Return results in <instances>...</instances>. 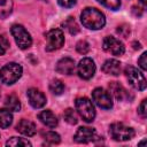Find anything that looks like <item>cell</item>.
Returning a JSON list of instances; mask_svg holds the SVG:
<instances>
[{
  "label": "cell",
  "mask_w": 147,
  "mask_h": 147,
  "mask_svg": "<svg viewBox=\"0 0 147 147\" xmlns=\"http://www.w3.org/2000/svg\"><path fill=\"white\" fill-rule=\"evenodd\" d=\"M76 110L80 115V117L87 122L91 123L95 118V108L92 103V101L87 98H78L75 102Z\"/></svg>",
  "instance_id": "4"
},
{
  "label": "cell",
  "mask_w": 147,
  "mask_h": 147,
  "mask_svg": "<svg viewBox=\"0 0 147 147\" xmlns=\"http://www.w3.org/2000/svg\"><path fill=\"white\" fill-rule=\"evenodd\" d=\"M102 48L107 53H110V54L116 55V56H121L125 52V47H124L123 42L121 40H118L117 38L111 37V36H108L103 39Z\"/></svg>",
  "instance_id": "9"
},
{
  "label": "cell",
  "mask_w": 147,
  "mask_h": 147,
  "mask_svg": "<svg viewBox=\"0 0 147 147\" xmlns=\"http://www.w3.org/2000/svg\"><path fill=\"white\" fill-rule=\"evenodd\" d=\"M63 26L68 30V32L70 34H77L79 32V26L76 23L74 17H68L64 22H63Z\"/></svg>",
  "instance_id": "21"
},
{
  "label": "cell",
  "mask_w": 147,
  "mask_h": 147,
  "mask_svg": "<svg viewBox=\"0 0 147 147\" xmlns=\"http://www.w3.org/2000/svg\"><path fill=\"white\" fill-rule=\"evenodd\" d=\"M96 132L93 127H88V126H80L77 129L74 139L76 142L78 144H87L91 141H94L96 139Z\"/></svg>",
  "instance_id": "11"
},
{
  "label": "cell",
  "mask_w": 147,
  "mask_h": 147,
  "mask_svg": "<svg viewBox=\"0 0 147 147\" xmlns=\"http://www.w3.org/2000/svg\"><path fill=\"white\" fill-rule=\"evenodd\" d=\"M102 71L107 75H113V76H118L122 70L121 62L115 59H109L102 64Z\"/></svg>",
  "instance_id": "15"
},
{
  "label": "cell",
  "mask_w": 147,
  "mask_h": 147,
  "mask_svg": "<svg viewBox=\"0 0 147 147\" xmlns=\"http://www.w3.org/2000/svg\"><path fill=\"white\" fill-rule=\"evenodd\" d=\"M16 131H18L20 133L26 136V137H32L36 134V124L29 119H21L18 122V124L16 125Z\"/></svg>",
  "instance_id": "14"
},
{
  "label": "cell",
  "mask_w": 147,
  "mask_h": 147,
  "mask_svg": "<svg viewBox=\"0 0 147 147\" xmlns=\"http://www.w3.org/2000/svg\"><path fill=\"white\" fill-rule=\"evenodd\" d=\"M76 49H77V52L79 54L84 55L90 51V45H88V42L86 40H79L77 42V45H76Z\"/></svg>",
  "instance_id": "27"
},
{
  "label": "cell",
  "mask_w": 147,
  "mask_h": 147,
  "mask_svg": "<svg viewBox=\"0 0 147 147\" xmlns=\"http://www.w3.org/2000/svg\"><path fill=\"white\" fill-rule=\"evenodd\" d=\"M5 106L7 109H9L10 111H20L21 109V102L18 100V98L14 94L8 95L5 100Z\"/></svg>",
  "instance_id": "19"
},
{
  "label": "cell",
  "mask_w": 147,
  "mask_h": 147,
  "mask_svg": "<svg viewBox=\"0 0 147 147\" xmlns=\"http://www.w3.org/2000/svg\"><path fill=\"white\" fill-rule=\"evenodd\" d=\"M13 10V0H0V18L10 15Z\"/></svg>",
  "instance_id": "20"
},
{
  "label": "cell",
  "mask_w": 147,
  "mask_h": 147,
  "mask_svg": "<svg viewBox=\"0 0 147 147\" xmlns=\"http://www.w3.org/2000/svg\"><path fill=\"white\" fill-rule=\"evenodd\" d=\"M7 146H23V147H30L31 146V142L28 140V139H24V138H17V137H11L9 140H7L6 142Z\"/></svg>",
  "instance_id": "22"
},
{
  "label": "cell",
  "mask_w": 147,
  "mask_h": 147,
  "mask_svg": "<svg viewBox=\"0 0 147 147\" xmlns=\"http://www.w3.org/2000/svg\"><path fill=\"white\" fill-rule=\"evenodd\" d=\"M80 21L83 25L90 30H100L106 24L105 15L96 8L87 7L80 14Z\"/></svg>",
  "instance_id": "1"
},
{
  "label": "cell",
  "mask_w": 147,
  "mask_h": 147,
  "mask_svg": "<svg viewBox=\"0 0 147 147\" xmlns=\"http://www.w3.org/2000/svg\"><path fill=\"white\" fill-rule=\"evenodd\" d=\"M109 134L116 141H127L134 137V130L124 123H113L109 126Z\"/></svg>",
  "instance_id": "3"
},
{
  "label": "cell",
  "mask_w": 147,
  "mask_h": 147,
  "mask_svg": "<svg viewBox=\"0 0 147 147\" xmlns=\"http://www.w3.org/2000/svg\"><path fill=\"white\" fill-rule=\"evenodd\" d=\"M49 91H51L53 94H55V95H60V94H62L63 91H64V85H63V83H62L61 80H59V79H53V80L51 82V84H49Z\"/></svg>",
  "instance_id": "23"
},
{
  "label": "cell",
  "mask_w": 147,
  "mask_h": 147,
  "mask_svg": "<svg viewBox=\"0 0 147 147\" xmlns=\"http://www.w3.org/2000/svg\"><path fill=\"white\" fill-rule=\"evenodd\" d=\"M8 48H9V42H8V40H7L3 36L0 34V55H3V54L7 52Z\"/></svg>",
  "instance_id": "28"
},
{
  "label": "cell",
  "mask_w": 147,
  "mask_h": 147,
  "mask_svg": "<svg viewBox=\"0 0 147 147\" xmlns=\"http://www.w3.org/2000/svg\"><path fill=\"white\" fill-rule=\"evenodd\" d=\"M23 69L18 63L10 62L0 69V80L6 85L16 83L22 76Z\"/></svg>",
  "instance_id": "2"
},
{
  "label": "cell",
  "mask_w": 147,
  "mask_h": 147,
  "mask_svg": "<svg viewBox=\"0 0 147 147\" xmlns=\"http://www.w3.org/2000/svg\"><path fill=\"white\" fill-rule=\"evenodd\" d=\"M38 118L40 119V122L44 124V125H46L47 127H51V129H53V127H55L56 125H57V117L55 116V114L53 113V111H51V110H42L39 115H38Z\"/></svg>",
  "instance_id": "16"
},
{
  "label": "cell",
  "mask_w": 147,
  "mask_h": 147,
  "mask_svg": "<svg viewBox=\"0 0 147 147\" xmlns=\"http://www.w3.org/2000/svg\"><path fill=\"white\" fill-rule=\"evenodd\" d=\"M138 114L141 116V117H146L147 116V100L144 99L141 101V103L139 105V108H138Z\"/></svg>",
  "instance_id": "29"
},
{
  "label": "cell",
  "mask_w": 147,
  "mask_h": 147,
  "mask_svg": "<svg viewBox=\"0 0 147 147\" xmlns=\"http://www.w3.org/2000/svg\"><path fill=\"white\" fill-rule=\"evenodd\" d=\"M102 6L111 9V10H117L121 7V1L119 0H98Z\"/></svg>",
  "instance_id": "26"
},
{
  "label": "cell",
  "mask_w": 147,
  "mask_h": 147,
  "mask_svg": "<svg viewBox=\"0 0 147 147\" xmlns=\"http://www.w3.org/2000/svg\"><path fill=\"white\" fill-rule=\"evenodd\" d=\"M55 70L61 74V75H67V76H70L75 72L76 70V64H75V61L70 57H63L57 63H56V67H55Z\"/></svg>",
  "instance_id": "13"
},
{
  "label": "cell",
  "mask_w": 147,
  "mask_h": 147,
  "mask_svg": "<svg viewBox=\"0 0 147 147\" xmlns=\"http://www.w3.org/2000/svg\"><path fill=\"white\" fill-rule=\"evenodd\" d=\"M77 74L83 79H91L95 74V63L90 57H84L77 65Z\"/></svg>",
  "instance_id": "10"
},
{
  "label": "cell",
  "mask_w": 147,
  "mask_h": 147,
  "mask_svg": "<svg viewBox=\"0 0 147 147\" xmlns=\"http://www.w3.org/2000/svg\"><path fill=\"white\" fill-rule=\"evenodd\" d=\"M44 138L45 140L48 142V144H52V145H55V144H59L61 141V138L59 136V133L54 132V131H48L44 134Z\"/></svg>",
  "instance_id": "25"
},
{
  "label": "cell",
  "mask_w": 147,
  "mask_h": 147,
  "mask_svg": "<svg viewBox=\"0 0 147 147\" xmlns=\"http://www.w3.org/2000/svg\"><path fill=\"white\" fill-rule=\"evenodd\" d=\"M140 1V3L142 5V9H145L146 7H147V3H146V0H139Z\"/></svg>",
  "instance_id": "32"
},
{
  "label": "cell",
  "mask_w": 147,
  "mask_h": 147,
  "mask_svg": "<svg viewBox=\"0 0 147 147\" xmlns=\"http://www.w3.org/2000/svg\"><path fill=\"white\" fill-rule=\"evenodd\" d=\"M63 118H64V121H65L67 123H69V124H71V125L77 124V122H78L77 114H76V111H75L74 109H71V108H68V109L64 110V113H63Z\"/></svg>",
  "instance_id": "24"
},
{
  "label": "cell",
  "mask_w": 147,
  "mask_h": 147,
  "mask_svg": "<svg viewBox=\"0 0 147 147\" xmlns=\"http://www.w3.org/2000/svg\"><path fill=\"white\" fill-rule=\"evenodd\" d=\"M13 122V114L9 109H0V127L7 129Z\"/></svg>",
  "instance_id": "18"
},
{
  "label": "cell",
  "mask_w": 147,
  "mask_h": 147,
  "mask_svg": "<svg viewBox=\"0 0 147 147\" xmlns=\"http://www.w3.org/2000/svg\"><path fill=\"white\" fill-rule=\"evenodd\" d=\"M138 64H139V67L145 71V70H147V53L146 52H144L141 55H140V57L138 59Z\"/></svg>",
  "instance_id": "30"
},
{
  "label": "cell",
  "mask_w": 147,
  "mask_h": 147,
  "mask_svg": "<svg viewBox=\"0 0 147 147\" xmlns=\"http://www.w3.org/2000/svg\"><path fill=\"white\" fill-rule=\"evenodd\" d=\"M46 51L52 52L59 49L64 44V34L60 29H52L46 33Z\"/></svg>",
  "instance_id": "7"
},
{
  "label": "cell",
  "mask_w": 147,
  "mask_h": 147,
  "mask_svg": "<svg viewBox=\"0 0 147 147\" xmlns=\"http://www.w3.org/2000/svg\"><path fill=\"white\" fill-rule=\"evenodd\" d=\"M92 100L94 101V103L98 107H100L102 109L113 108V100H111L110 93L107 92L105 88H101V87L94 88L92 92Z\"/></svg>",
  "instance_id": "8"
},
{
  "label": "cell",
  "mask_w": 147,
  "mask_h": 147,
  "mask_svg": "<svg viewBox=\"0 0 147 147\" xmlns=\"http://www.w3.org/2000/svg\"><path fill=\"white\" fill-rule=\"evenodd\" d=\"M109 92L115 96V99H117L118 101H122L124 99L127 98V93L125 91V88L123 87V85H121L117 82H111L109 84Z\"/></svg>",
  "instance_id": "17"
},
{
  "label": "cell",
  "mask_w": 147,
  "mask_h": 147,
  "mask_svg": "<svg viewBox=\"0 0 147 147\" xmlns=\"http://www.w3.org/2000/svg\"><path fill=\"white\" fill-rule=\"evenodd\" d=\"M76 1L77 0H57L59 5L61 7H63V8H70V7H72L76 3Z\"/></svg>",
  "instance_id": "31"
},
{
  "label": "cell",
  "mask_w": 147,
  "mask_h": 147,
  "mask_svg": "<svg viewBox=\"0 0 147 147\" xmlns=\"http://www.w3.org/2000/svg\"><path fill=\"white\" fill-rule=\"evenodd\" d=\"M26 95H28V99H29V102L30 105L36 108V109H39V108H42L45 105H46V96L45 94L39 91L38 88H29L28 92H26Z\"/></svg>",
  "instance_id": "12"
},
{
  "label": "cell",
  "mask_w": 147,
  "mask_h": 147,
  "mask_svg": "<svg viewBox=\"0 0 147 147\" xmlns=\"http://www.w3.org/2000/svg\"><path fill=\"white\" fill-rule=\"evenodd\" d=\"M10 32L15 39L16 45L21 48V49H26L31 46L32 44V38L30 36V33L25 30V28L23 25L20 24H14L10 29Z\"/></svg>",
  "instance_id": "5"
},
{
  "label": "cell",
  "mask_w": 147,
  "mask_h": 147,
  "mask_svg": "<svg viewBox=\"0 0 147 147\" xmlns=\"http://www.w3.org/2000/svg\"><path fill=\"white\" fill-rule=\"evenodd\" d=\"M125 75L132 87H134L138 91H144L146 88V78L144 74L139 71L137 68L127 65L125 68Z\"/></svg>",
  "instance_id": "6"
}]
</instances>
